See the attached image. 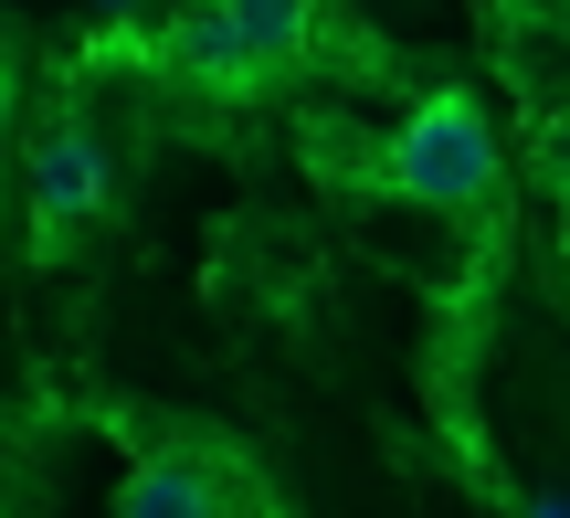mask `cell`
Here are the masks:
<instances>
[{
    "mask_svg": "<svg viewBox=\"0 0 570 518\" xmlns=\"http://www.w3.org/2000/svg\"><path fill=\"white\" fill-rule=\"evenodd\" d=\"M518 518H570V487H529V508Z\"/></svg>",
    "mask_w": 570,
    "mask_h": 518,
    "instance_id": "52a82bcc",
    "label": "cell"
},
{
    "mask_svg": "<svg viewBox=\"0 0 570 518\" xmlns=\"http://www.w3.org/2000/svg\"><path fill=\"white\" fill-rule=\"evenodd\" d=\"M96 11H138V0H96Z\"/></svg>",
    "mask_w": 570,
    "mask_h": 518,
    "instance_id": "9c48e42d",
    "label": "cell"
},
{
    "mask_svg": "<svg viewBox=\"0 0 570 518\" xmlns=\"http://www.w3.org/2000/svg\"><path fill=\"white\" fill-rule=\"evenodd\" d=\"M117 202V169H106V148H96V127H42L32 138V244L42 254H63L75 233H96V212Z\"/></svg>",
    "mask_w": 570,
    "mask_h": 518,
    "instance_id": "7a4b0ae2",
    "label": "cell"
},
{
    "mask_svg": "<svg viewBox=\"0 0 570 518\" xmlns=\"http://www.w3.org/2000/svg\"><path fill=\"white\" fill-rule=\"evenodd\" d=\"M117 518H223V466L202 456H148L117 487Z\"/></svg>",
    "mask_w": 570,
    "mask_h": 518,
    "instance_id": "277c9868",
    "label": "cell"
},
{
    "mask_svg": "<svg viewBox=\"0 0 570 518\" xmlns=\"http://www.w3.org/2000/svg\"><path fill=\"white\" fill-rule=\"evenodd\" d=\"M223 21L244 32V53L265 63V75H275V63H296L306 42H317V0H223Z\"/></svg>",
    "mask_w": 570,
    "mask_h": 518,
    "instance_id": "5b68a950",
    "label": "cell"
},
{
    "mask_svg": "<svg viewBox=\"0 0 570 518\" xmlns=\"http://www.w3.org/2000/svg\"><path fill=\"white\" fill-rule=\"evenodd\" d=\"M0 127H11V75H0Z\"/></svg>",
    "mask_w": 570,
    "mask_h": 518,
    "instance_id": "ba28073f",
    "label": "cell"
},
{
    "mask_svg": "<svg viewBox=\"0 0 570 518\" xmlns=\"http://www.w3.org/2000/svg\"><path fill=\"white\" fill-rule=\"evenodd\" d=\"M169 63H180V75H202L212 96H244V85H265V63H254L244 32L223 21V0H180V21H169Z\"/></svg>",
    "mask_w": 570,
    "mask_h": 518,
    "instance_id": "3957f363",
    "label": "cell"
},
{
    "mask_svg": "<svg viewBox=\"0 0 570 518\" xmlns=\"http://www.w3.org/2000/svg\"><path fill=\"white\" fill-rule=\"evenodd\" d=\"M381 180L402 190V202H423V212H487V202H497V180H508L487 106L454 96V85H444V96H423L402 127H391Z\"/></svg>",
    "mask_w": 570,
    "mask_h": 518,
    "instance_id": "6da1fadb",
    "label": "cell"
},
{
    "mask_svg": "<svg viewBox=\"0 0 570 518\" xmlns=\"http://www.w3.org/2000/svg\"><path fill=\"white\" fill-rule=\"evenodd\" d=\"M550 180L570 190V106H560V117H550Z\"/></svg>",
    "mask_w": 570,
    "mask_h": 518,
    "instance_id": "8992f818",
    "label": "cell"
}]
</instances>
